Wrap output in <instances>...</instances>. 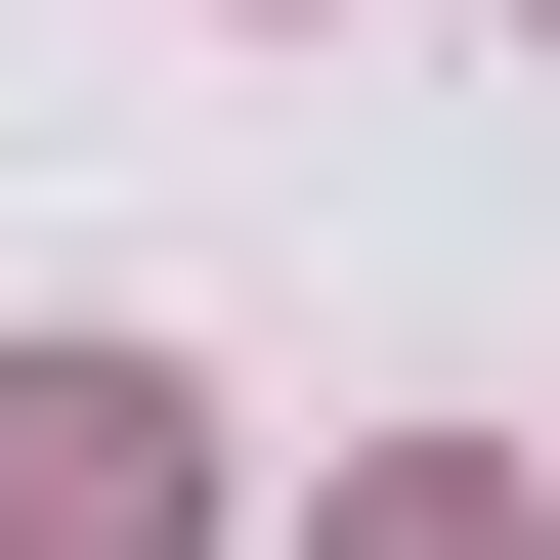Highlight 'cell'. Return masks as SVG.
Wrapping results in <instances>:
<instances>
[{
	"instance_id": "6da1fadb",
	"label": "cell",
	"mask_w": 560,
	"mask_h": 560,
	"mask_svg": "<svg viewBox=\"0 0 560 560\" xmlns=\"http://www.w3.org/2000/svg\"><path fill=\"white\" fill-rule=\"evenodd\" d=\"M173 517H215L173 346H0V560H173Z\"/></svg>"
},
{
	"instance_id": "7a4b0ae2",
	"label": "cell",
	"mask_w": 560,
	"mask_h": 560,
	"mask_svg": "<svg viewBox=\"0 0 560 560\" xmlns=\"http://www.w3.org/2000/svg\"><path fill=\"white\" fill-rule=\"evenodd\" d=\"M346 560H517V517H475V475H346Z\"/></svg>"
}]
</instances>
